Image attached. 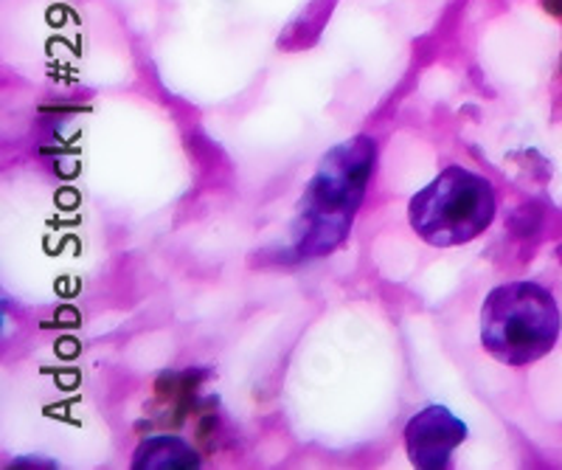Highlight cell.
<instances>
[{
	"instance_id": "obj_1",
	"label": "cell",
	"mask_w": 562,
	"mask_h": 470,
	"mask_svg": "<svg viewBox=\"0 0 562 470\" xmlns=\"http://www.w3.org/2000/svg\"><path fill=\"white\" fill-rule=\"evenodd\" d=\"M374 142L366 136L340 144L321 161L299 209V251L307 257L344 243L374 172Z\"/></svg>"
},
{
	"instance_id": "obj_2",
	"label": "cell",
	"mask_w": 562,
	"mask_h": 470,
	"mask_svg": "<svg viewBox=\"0 0 562 470\" xmlns=\"http://www.w3.org/2000/svg\"><path fill=\"white\" fill-rule=\"evenodd\" d=\"M560 327L554 296L535 282L498 284L481 307V344L506 367L540 361L554 349Z\"/></svg>"
},
{
	"instance_id": "obj_3",
	"label": "cell",
	"mask_w": 562,
	"mask_h": 470,
	"mask_svg": "<svg viewBox=\"0 0 562 470\" xmlns=\"http://www.w3.org/2000/svg\"><path fill=\"white\" fill-rule=\"evenodd\" d=\"M495 189L484 175L448 167L408 203L411 228L434 248L473 243L495 220Z\"/></svg>"
},
{
	"instance_id": "obj_4",
	"label": "cell",
	"mask_w": 562,
	"mask_h": 470,
	"mask_svg": "<svg viewBox=\"0 0 562 470\" xmlns=\"http://www.w3.org/2000/svg\"><path fill=\"white\" fill-rule=\"evenodd\" d=\"M467 439V425L445 406H428L414 414L405 428V448L416 468L441 470Z\"/></svg>"
},
{
	"instance_id": "obj_5",
	"label": "cell",
	"mask_w": 562,
	"mask_h": 470,
	"mask_svg": "<svg viewBox=\"0 0 562 470\" xmlns=\"http://www.w3.org/2000/svg\"><path fill=\"white\" fill-rule=\"evenodd\" d=\"M135 470H167V468H200V457L192 445L180 437H149L138 445L133 457Z\"/></svg>"
}]
</instances>
